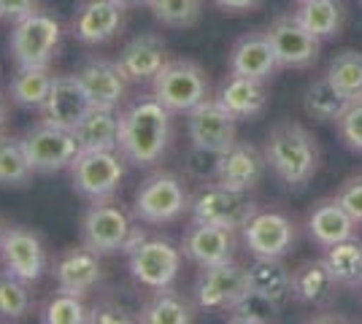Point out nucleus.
<instances>
[{
	"instance_id": "15",
	"label": "nucleus",
	"mask_w": 362,
	"mask_h": 324,
	"mask_svg": "<svg viewBox=\"0 0 362 324\" xmlns=\"http://www.w3.org/2000/svg\"><path fill=\"white\" fill-rule=\"evenodd\" d=\"M124 14L114 0H78L71 16V35L84 47L111 44L124 28Z\"/></svg>"
},
{
	"instance_id": "40",
	"label": "nucleus",
	"mask_w": 362,
	"mask_h": 324,
	"mask_svg": "<svg viewBox=\"0 0 362 324\" xmlns=\"http://www.w3.org/2000/svg\"><path fill=\"white\" fill-rule=\"evenodd\" d=\"M335 124H338V136L346 143V149L362 155V103H351Z\"/></svg>"
},
{
	"instance_id": "17",
	"label": "nucleus",
	"mask_w": 362,
	"mask_h": 324,
	"mask_svg": "<svg viewBox=\"0 0 362 324\" xmlns=\"http://www.w3.org/2000/svg\"><path fill=\"white\" fill-rule=\"evenodd\" d=\"M181 251H184V260H189L195 268L233 263L238 251V238H235V230L192 222L181 238Z\"/></svg>"
},
{
	"instance_id": "31",
	"label": "nucleus",
	"mask_w": 362,
	"mask_h": 324,
	"mask_svg": "<svg viewBox=\"0 0 362 324\" xmlns=\"http://www.w3.org/2000/svg\"><path fill=\"white\" fill-rule=\"evenodd\" d=\"M349 106H351V103L332 87V81L327 76L314 78V81L305 87V92H303V111H305V116L314 119V122H322V124L338 122Z\"/></svg>"
},
{
	"instance_id": "21",
	"label": "nucleus",
	"mask_w": 362,
	"mask_h": 324,
	"mask_svg": "<svg viewBox=\"0 0 362 324\" xmlns=\"http://www.w3.org/2000/svg\"><path fill=\"white\" fill-rule=\"evenodd\" d=\"M92 108V100L78 73H60L54 76V84L49 90L44 108H41V119L52 124H60L68 130H76V124L81 122Z\"/></svg>"
},
{
	"instance_id": "34",
	"label": "nucleus",
	"mask_w": 362,
	"mask_h": 324,
	"mask_svg": "<svg viewBox=\"0 0 362 324\" xmlns=\"http://www.w3.org/2000/svg\"><path fill=\"white\" fill-rule=\"evenodd\" d=\"M325 76L332 81V87L346 97L349 103H362V52L344 49L338 52L327 65Z\"/></svg>"
},
{
	"instance_id": "24",
	"label": "nucleus",
	"mask_w": 362,
	"mask_h": 324,
	"mask_svg": "<svg viewBox=\"0 0 362 324\" xmlns=\"http://www.w3.org/2000/svg\"><path fill=\"white\" fill-rule=\"evenodd\" d=\"M308 235L317 241L322 248H330L341 241L357 238V222L349 216V211L338 203V198H322L314 203L311 214H308Z\"/></svg>"
},
{
	"instance_id": "7",
	"label": "nucleus",
	"mask_w": 362,
	"mask_h": 324,
	"mask_svg": "<svg viewBox=\"0 0 362 324\" xmlns=\"http://www.w3.org/2000/svg\"><path fill=\"white\" fill-rule=\"evenodd\" d=\"M22 143H25V152H28L33 170L44 173V176L68 170L74 165L76 157L81 155V146H78L74 130L46 122V119L28 127L25 136H22Z\"/></svg>"
},
{
	"instance_id": "5",
	"label": "nucleus",
	"mask_w": 362,
	"mask_h": 324,
	"mask_svg": "<svg viewBox=\"0 0 362 324\" xmlns=\"http://www.w3.org/2000/svg\"><path fill=\"white\" fill-rule=\"evenodd\" d=\"M62 47V25L46 11H30L11 22L8 49L16 65H52Z\"/></svg>"
},
{
	"instance_id": "2",
	"label": "nucleus",
	"mask_w": 362,
	"mask_h": 324,
	"mask_svg": "<svg viewBox=\"0 0 362 324\" xmlns=\"http://www.w3.org/2000/svg\"><path fill=\"white\" fill-rule=\"evenodd\" d=\"M265 160L268 168L284 181L289 189H303L319 173L322 152L314 133L300 122H279L271 127L265 138Z\"/></svg>"
},
{
	"instance_id": "14",
	"label": "nucleus",
	"mask_w": 362,
	"mask_h": 324,
	"mask_svg": "<svg viewBox=\"0 0 362 324\" xmlns=\"http://www.w3.org/2000/svg\"><path fill=\"white\" fill-rule=\"evenodd\" d=\"M268 38L273 44V52L279 57L281 68H292V71H303L311 68L319 60L322 52V38H317L314 32H308L298 22L295 11L284 16H276L268 28Z\"/></svg>"
},
{
	"instance_id": "18",
	"label": "nucleus",
	"mask_w": 362,
	"mask_h": 324,
	"mask_svg": "<svg viewBox=\"0 0 362 324\" xmlns=\"http://www.w3.org/2000/svg\"><path fill=\"white\" fill-rule=\"evenodd\" d=\"M52 276L57 281V289L87 297V294L95 292V289L100 287V281H103L100 254L87 248L84 244L62 248L60 257L54 260Z\"/></svg>"
},
{
	"instance_id": "6",
	"label": "nucleus",
	"mask_w": 362,
	"mask_h": 324,
	"mask_svg": "<svg viewBox=\"0 0 362 324\" xmlns=\"http://www.w3.org/2000/svg\"><path fill=\"white\" fill-rule=\"evenodd\" d=\"M127 160L119 149L111 152H81L71 165V184L74 192L84 200H111L122 189Z\"/></svg>"
},
{
	"instance_id": "44",
	"label": "nucleus",
	"mask_w": 362,
	"mask_h": 324,
	"mask_svg": "<svg viewBox=\"0 0 362 324\" xmlns=\"http://www.w3.org/2000/svg\"><path fill=\"white\" fill-rule=\"evenodd\" d=\"M211 3L222 14H230V16L252 14V11H257L262 6V0H211Z\"/></svg>"
},
{
	"instance_id": "4",
	"label": "nucleus",
	"mask_w": 362,
	"mask_h": 324,
	"mask_svg": "<svg viewBox=\"0 0 362 324\" xmlns=\"http://www.w3.org/2000/svg\"><path fill=\"white\" fill-rule=\"evenodd\" d=\"M151 95L170 114H189L195 106L211 97L209 73L195 60H168L165 68L151 81Z\"/></svg>"
},
{
	"instance_id": "30",
	"label": "nucleus",
	"mask_w": 362,
	"mask_h": 324,
	"mask_svg": "<svg viewBox=\"0 0 362 324\" xmlns=\"http://www.w3.org/2000/svg\"><path fill=\"white\" fill-rule=\"evenodd\" d=\"M52 84H54V76L49 65H16V73L8 84V95L16 106L41 111Z\"/></svg>"
},
{
	"instance_id": "11",
	"label": "nucleus",
	"mask_w": 362,
	"mask_h": 324,
	"mask_svg": "<svg viewBox=\"0 0 362 324\" xmlns=\"http://www.w3.org/2000/svg\"><path fill=\"white\" fill-rule=\"evenodd\" d=\"M181 260H184L181 246H173L165 238H146L127 257V265H130L133 281L151 292V289L173 287V281L179 278Z\"/></svg>"
},
{
	"instance_id": "45",
	"label": "nucleus",
	"mask_w": 362,
	"mask_h": 324,
	"mask_svg": "<svg viewBox=\"0 0 362 324\" xmlns=\"http://www.w3.org/2000/svg\"><path fill=\"white\" fill-rule=\"evenodd\" d=\"M146 238H149V232H146V227H141V222L136 219V222H133V227H130V232H127V238H124L122 254H124V257H130V254H133V251H136Z\"/></svg>"
},
{
	"instance_id": "19",
	"label": "nucleus",
	"mask_w": 362,
	"mask_h": 324,
	"mask_svg": "<svg viewBox=\"0 0 362 324\" xmlns=\"http://www.w3.org/2000/svg\"><path fill=\"white\" fill-rule=\"evenodd\" d=\"M265 168H268L265 152H259L252 143H235L225 155L216 157L214 184L235 189V192H252L262 181Z\"/></svg>"
},
{
	"instance_id": "37",
	"label": "nucleus",
	"mask_w": 362,
	"mask_h": 324,
	"mask_svg": "<svg viewBox=\"0 0 362 324\" xmlns=\"http://www.w3.org/2000/svg\"><path fill=\"white\" fill-rule=\"evenodd\" d=\"M151 16L165 28H195L203 16V0H146Z\"/></svg>"
},
{
	"instance_id": "12",
	"label": "nucleus",
	"mask_w": 362,
	"mask_h": 324,
	"mask_svg": "<svg viewBox=\"0 0 362 324\" xmlns=\"http://www.w3.org/2000/svg\"><path fill=\"white\" fill-rule=\"evenodd\" d=\"M238 119L227 111L216 97L203 100L187 114V136L195 149L225 155L230 146L238 143Z\"/></svg>"
},
{
	"instance_id": "25",
	"label": "nucleus",
	"mask_w": 362,
	"mask_h": 324,
	"mask_svg": "<svg viewBox=\"0 0 362 324\" xmlns=\"http://www.w3.org/2000/svg\"><path fill=\"white\" fill-rule=\"evenodd\" d=\"M222 106L238 119V122H249L257 119L265 106H268V90H265V81H257L249 76H238V73H230V76L219 84V90L214 95Z\"/></svg>"
},
{
	"instance_id": "43",
	"label": "nucleus",
	"mask_w": 362,
	"mask_h": 324,
	"mask_svg": "<svg viewBox=\"0 0 362 324\" xmlns=\"http://www.w3.org/2000/svg\"><path fill=\"white\" fill-rule=\"evenodd\" d=\"M38 8V0H0V22H16Z\"/></svg>"
},
{
	"instance_id": "33",
	"label": "nucleus",
	"mask_w": 362,
	"mask_h": 324,
	"mask_svg": "<svg viewBox=\"0 0 362 324\" xmlns=\"http://www.w3.org/2000/svg\"><path fill=\"white\" fill-rule=\"evenodd\" d=\"M33 165L25 152L22 136L0 133V186L3 189H22L30 184Z\"/></svg>"
},
{
	"instance_id": "38",
	"label": "nucleus",
	"mask_w": 362,
	"mask_h": 324,
	"mask_svg": "<svg viewBox=\"0 0 362 324\" xmlns=\"http://www.w3.org/2000/svg\"><path fill=\"white\" fill-rule=\"evenodd\" d=\"M41 322L44 324H84L90 322V306L84 303L81 294L57 292L52 294L41 308Z\"/></svg>"
},
{
	"instance_id": "46",
	"label": "nucleus",
	"mask_w": 362,
	"mask_h": 324,
	"mask_svg": "<svg viewBox=\"0 0 362 324\" xmlns=\"http://www.w3.org/2000/svg\"><path fill=\"white\" fill-rule=\"evenodd\" d=\"M119 8H124V11H136V8H141V6H146V0H114Z\"/></svg>"
},
{
	"instance_id": "10",
	"label": "nucleus",
	"mask_w": 362,
	"mask_h": 324,
	"mask_svg": "<svg viewBox=\"0 0 362 324\" xmlns=\"http://www.w3.org/2000/svg\"><path fill=\"white\" fill-rule=\"evenodd\" d=\"M133 227L127 211L114 200H95L87 205L81 216V244L100 257L108 254H122L124 238Z\"/></svg>"
},
{
	"instance_id": "42",
	"label": "nucleus",
	"mask_w": 362,
	"mask_h": 324,
	"mask_svg": "<svg viewBox=\"0 0 362 324\" xmlns=\"http://www.w3.org/2000/svg\"><path fill=\"white\" fill-rule=\"evenodd\" d=\"M335 198H338V203L349 211V216H351L357 224H362V173L344 179V184L338 186Z\"/></svg>"
},
{
	"instance_id": "27",
	"label": "nucleus",
	"mask_w": 362,
	"mask_h": 324,
	"mask_svg": "<svg viewBox=\"0 0 362 324\" xmlns=\"http://www.w3.org/2000/svg\"><path fill=\"white\" fill-rule=\"evenodd\" d=\"M81 152H111L119 143V108L92 106L90 114L76 124Z\"/></svg>"
},
{
	"instance_id": "41",
	"label": "nucleus",
	"mask_w": 362,
	"mask_h": 324,
	"mask_svg": "<svg viewBox=\"0 0 362 324\" xmlns=\"http://www.w3.org/2000/svg\"><path fill=\"white\" fill-rule=\"evenodd\" d=\"M90 322L92 324H130V322H136V316L130 313V308H124L119 300L103 297V300H98V303L90 306Z\"/></svg>"
},
{
	"instance_id": "35",
	"label": "nucleus",
	"mask_w": 362,
	"mask_h": 324,
	"mask_svg": "<svg viewBox=\"0 0 362 324\" xmlns=\"http://www.w3.org/2000/svg\"><path fill=\"white\" fill-rule=\"evenodd\" d=\"M325 263L341 287H360L362 281V241L349 238L325 251Z\"/></svg>"
},
{
	"instance_id": "8",
	"label": "nucleus",
	"mask_w": 362,
	"mask_h": 324,
	"mask_svg": "<svg viewBox=\"0 0 362 324\" xmlns=\"http://www.w3.org/2000/svg\"><path fill=\"white\" fill-rule=\"evenodd\" d=\"M257 203L249 192H235L219 184L200 186L189 200V216L200 224H219L227 230H243V224L257 214Z\"/></svg>"
},
{
	"instance_id": "20",
	"label": "nucleus",
	"mask_w": 362,
	"mask_h": 324,
	"mask_svg": "<svg viewBox=\"0 0 362 324\" xmlns=\"http://www.w3.org/2000/svg\"><path fill=\"white\" fill-rule=\"evenodd\" d=\"M168 60H170L168 44L157 32H141L133 41H127L117 54L122 76L130 84H151L154 76L165 68Z\"/></svg>"
},
{
	"instance_id": "36",
	"label": "nucleus",
	"mask_w": 362,
	"mask_h": 324,
	"mask_svg": "<svg viewBox=\"0 0 362 324\" xmlns=\"http://www.w3.org/2000/svg\"><path fill=\"white\" fill-rule=\"evenodd\" d=\"M33 311L30 284L11 273H0V322H22Z\"/></svg>"
},
{
	"instance_id": "16",
	"label": "nucleus",
	"mask_w": 362,
	"mask_h": 324,
	"mask_svg": "<svg viewBox=\"0 0 362 324\" xmlns=\"http://www.w3.org/2000/svg\"><path fill=\"white\" fill-rule=\"evenodd\" d=\"M252 257H284L295 244V222L279 211H257L241 230Z\"/></svg>"
},
{
	"instance_id": "29",
	"label": "nucleus",
	"mask_w": 362,
	"mask_h": 324,
	"mask_svg": "<svg viewBox=\"0 0 362 324\" xmlns=\"http://www.w3.org/2000/svg\"><path fill=\"white\" fill-rule=\"evenodd\" d=\"M249 287L252 292L284 306L292 297V270L281 263V257H255L249 265Z\"/></svg>"
},
{
	"instance_id": "49",
	"label": "nucleus",
	"mask_w": 362,
	"mask_h": 324,
	"mask_svg": "<svg viewBox=\"0 0 362 324\" xmlns=\"http://www.w3.org/2000/svg\"><path fill=\"white\" fill-rule=\"evenodd\" d=\"M357 289H360V294H362V281H360V287H357Z\"/></svg>"
},
{
	"instance_id": "23",
	"label": "nucleus",
	"mask_w": 362,
	"mask_h": 324,
	"mask_svg": "<svg viewBox=\"0 0 362 324\" xmlns=\"http://www.w3.org/2000/svg\"><path fill=\"white\" fill-rule=\"evenodd\" d=\"M279 68L281 65H279V57L273 52L268 32H246L230 49V73L257 78V81H268V78H273V73Z\"/></svg>"
},
{
	"instance_id": "3",
	"label": "nucleus",
	"mask_w": 362,
	"mask_h": 324,
	"mask_svg": "<svg viewBox=\"0 0 362 324\" xmlns=\"http://www.w3.org/2000/svg\"><path fill=\"white\" fill-rule=\"evenodd\" d=\"M189 192L176 173L154 170L136 189L133 216L141 224H170L189 211Z\"/></svg>"
},
{
	"instance_id": "26",
	"label": "nucleus",
	"mask_w": 362,
	"mask_h": 324,
	"mask_svg": "<svg viewBox=\"0 0 362 324\" xmlns=\"http://www.w3.org/2000/svg\"><path fill=\"white\" fill-rule=\"evenodd\" d=\"M335 287H338V281H335V276L330 273L325 257L303 260V263L292 270V297H295L298 303L322 308V306H327L332 300Z\"/></svg>"
},
{
	"instance_id": "1",
	"label": "nucleus",
	"mask_w": 362,
	"mask_h": 324,
	"mask_svg": "<svg viewBox=\"0 0 362 324\" xmlns=\"http://www.w3.org/2000/svg\"><path fill=\"white\" fill-rule=\"evenodd\" d=\"M173 114L154 95L136 97L133 103L119 108V143L122 157L136 168H154L163 162L170 136H173Z\"/></svg>"
},
{
	"instance_id": "48",
	"label": "nucleus",
	"mask_w": 362,
	"mask_h": 324,
	"mask_svg": "<svg viewBox=\"0 0 362 324\" xmlns=\"http://www.w3.org/2000/svg\"><path fill=\"white\" fill-rule=\"evenodd\" d=\"M3 235H6V224L0 222V244H3Z\"/></svg>"
},
{
	"instance_id": "32",
	"label": "nucleus",
	"mask_w": 362,
	"mask_h": 324,
	"mask_svg": "<svg viewBox=\"0 0 362 324\" xmlns=\"http://www.w3.org/2000/svg\"><path fill=\"white\" fill-rule=\"evenodd\" d=\"M298 22L308 32H314L322 41H330L341 35L344 28V6L341 0H300L298 6Z\"/></svg>"
},
{
	"instance_id": "22",
	"label": "nucleus",
	"mask_w": 362,
	"mask_h": 324,
	"mask_svg": "<svg viewBox=\"0 0 362 324\" xmlns=\"http://www.w3.org/2000/svg\"><path fill=\"white\" fill-rule=\"evenodd\" d=\"M78 78L90 95L92 106L98 108H122L127 100L130 81L122 76L117 60L106 57H90L78 68Z\"/></svg>"
},
{
	"instance_id": "13",
	"label": "nucleus",
	"mask_w": 362,
	"mask_h": 324,
	"mask_svg": "<svg viewBox=\"0 0 362 324\" xmlns=\"http://www.w3.org/2000/svg\"><path fill=\"white\" fill-rule=\"evenodd\" d=\"M0 263L6 273L28 281L30 287L38 284L49 268L41 235L30 227H6L3 244H0Z\"/></svg>"
},
{
	"instance_id": "9",
	"label": "nucleus",
	"mask_w": 362,
	"mask_h": 324,
	"mask_svg": "<svg viewBox=\"0 0 362 324\" xmlns=\"http://www.w3.org/2000/svg\"><path fill=\"white\" fill-rule=\"evenodd\" d=\"M249 268H241L235 260L200 268L195 281V306L200 311L227 313L249 294Z\"/></svg>"
},
{
	"instance_id": "28",
	"label": "nucleus",
	"mask_w": 362,
	"mask_h": 324,
	"mask_svg": "<svg viewBox=\"0 0 362 324\" xmlns=\"http://www.w3.org/2000/svg\"><path fill=\"white\" fill-rule=\"evenodd\" d=\"M195 308L184 294L173 287L165 289H151L146 303L138 308L136 322L141 324H189L195 319Z\"/></svg>"
},
{
	"instance_id": "39",
	"label": "nucleus",
	"mask_w": 362,
	"mask_h": 324,
	"mask_svg": "<svg viewBox=\"0 0 362 324\" xmlns=\"http://www.w3.org/2000/svg\"><path fill=\"white\" fill-rule=\"evenodd\" d=\"M279 313H281V306L273 303L268 297L257 294L249 289V294L243 297L235 308L227 311V322L230 324H271L279 322Z\"/></svg>"
},
{
	"instance_id": "47",
	"label": "nucleus",
	"mask_w": 362,
	"mask_h": 324,
	"mask_svg": "<svg viewBox=\"0 0 362 324\" xmlns=\"http://www.w3.org/2000/svg\"><path fill=\"white\" fill-rule=\"evenodd\" d=\"M6 122H8V100L0 92V130L6 127Z\"/></svg>"
}]
</instances>
